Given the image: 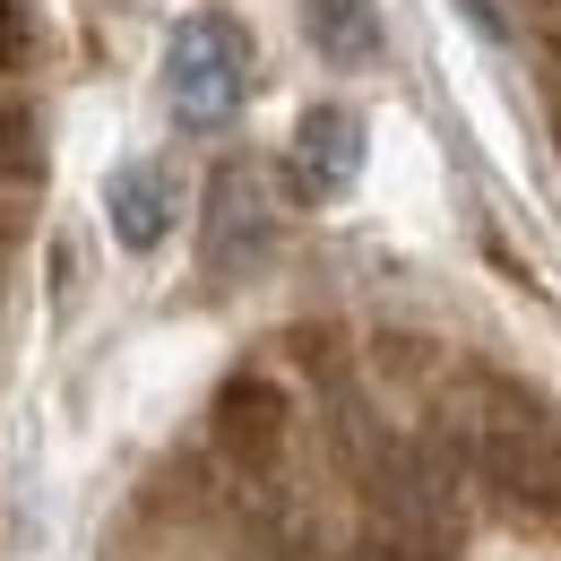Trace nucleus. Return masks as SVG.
Instances as JSON below:
<instances>
[{"mask_svg": "<svg viewBox=\"0 0 561 561\" xmlns=\"http://www.w3.org/2000/svg\"><path fill=\"white\" fill-rule=\"evenodd\" d=\"M458 449L501 501L561 518V423L518 389H476L458 407Z\"/></svg>", "mask_w": 561, "mask_h": 561, "instance_id": "1", "label": "nucleus"}, {"mask_svg": "<svg viewBox=\"0 0 561 561\" xmlns=\"http://www.w3.org/2000/svg\"><path fill=\"white\" fill-rule=\"evenodd\" d=\"M164 104L182 130H225L251 104V26L225 9H191L164 35Z\"/></svg>", "mask_w": 561, "mask_h": 561, "instance_id": "2", "label": "nucleus"}, {"mask_svg": "<svg viewBox=\"0 0 561 561\" xmlns=\"http://www.w3.org/2000/svg\"><path fill=\"white\" fill-rule=\"evenodd\" d=\"M363 113L354 104H311L302 122H294V139H285V182L311 199V208H329V199H346L354 182H363Z\"/></svg>", "mask_w": 561, "mask_h": 561, "instance_id": "3", "label": "nucleus"}, {"mask_svg": "<svg viewBox=\"0 0 561 561\" xmlns=\"http://www.w3.org/2000/svg\"><path fill=\"white\" fill-rule=\"evenodd\" d=\"M277 242V199H268V173L260 164H216L208 182V268L216 277H242L260 268Z\"/></svg>", "mask_w": 561, "mask_h": 561, "instance_id": "4", "label": "nucleus"}, {"mask_svg": "<svg viewBox=\"0 0 561 561\" xmlns=\"http://www.w3.org/2000/svg\"><path fill=\"white\" fill-rule=\"evenodd\" d=\"M173 216H182V191H173V173H164L156 156H130V164L104 173V225H113L122 251H139V260H147V251H164Z\"/></svg>", "mask_w": 561, "mask_h": 561, "instance_id": "5", "label": "nucleus"}, {"mask_svg": "<svg viewBox=\"0 0 561 561\" xmlns=\"http://www.w3.org/2000/svg\"><path fill=\"white\" fill-rule=\"evenodd\" d=\"M216 440H225L242 467H268L277 440H285V389H277V380H260V371L225 380V389H216Z\"/></svg>", "mask_w": 561, "mask_h": 561, "instance_id": "6", "label": "nucleus"}, {"mask_svg": "<svg viewBox=\"0 0 561 561\" xmlns=\"http://www.w3.org/2000/svg\"><path fill=\"white\" fill-rule=\"evenodd\" d=\"M302 35L329 70H371L380 61V0H302Z\"/></svg>", "mask_w": 561, "mask_h": 561, "instance_id": "7", "label": "nucleus"}, {"mask_svg": "<svg viewBox=\"0 0 561 561\" xmlns=\"http://www.w3.org/2000/svg\"><path fill=\"white\" fill-rule=\"evenodd\" d=\"M35 173H44V130H35V113L0 104V182H35Z\"/></svg>", "mask_w": 561, "mask_h": 561, "instance_id": "8", "label": "nucleus"}, {"mask_svg": "<svg viewBox=\"0 0 561 561\" xmlns=\"http://www.w3.org/2000/svg\"><path fill=\"white\" fill-rule=\"evenodd\" d=\"M26 61V18H18V0H0V70H18Z\"/></svg>", "mask_w": 561, "mask_h": 561, "instance_id": "9", "label": "nucleus"}, {"mask_svg": "<svg viewBox=\"0 0 561 561\" xmlns=\"http://www.w3.org/2000/svg\"><path fill=\"white\" fill-rule=\"evenodd\" d=\"M467 9H476V26H484L492 44H501V35H510V18H501V0H467Z\"/></svg>", "mask_w": 561, "mask_h": 561, "instance_id": "10", "label": "nucleus"}, {"mask_svg": "<svg viewBox=\"0 0 561 561\" xmlns=\"http://www.w3.org/2000/svg\"><path fill=\"white\" fill-rule=\"evenodd\" d=\"M545 9H561V0H545Z\"/></svg>", "mask_w": 561, "mask_h": 561, "instance_id": "11", "label": "nucleus"}]
</instances>
